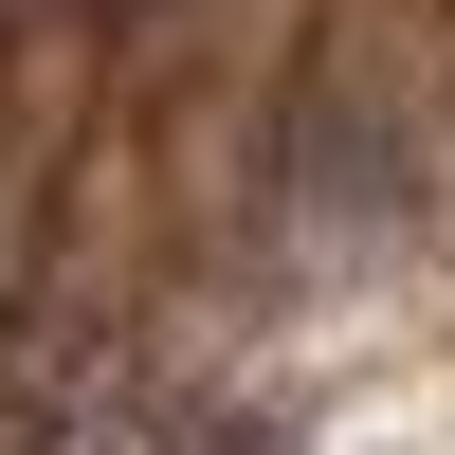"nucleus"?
<instances>
[{
    "label": "nucleus",
    "instance_id": "nucleus-1",
    "mask_svg": "<svg viewBox=\"0 0 455 455\" xmlns=\"http://www.w3.org/2000/svg\"><path fill=\"white\" fill-rule=\"evenodd\" d=\"M73 455H182V437H146V419H73Z\"/></svg>",
    "mask_w": 455,
    "mask_h": 455
}]
</instances>
